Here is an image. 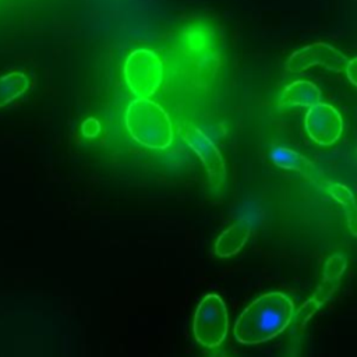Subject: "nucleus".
<instances>
[{"mask_svg": "<svg viewBox=\"0 0 357 357\" xmlns=\"http://www.w3.org/2000/svg\"><path fill=\"white\" fill-rule=\"evenodd\" d=\"M344 266H346V261L340 254L332 255L328 259V262L325 265V271H324L322 284L317 289L315 294L298 311V317H297L298 325L304 324L307 321V318L311 314H314L319 308V305L322 303H325L332 296V293L335 291V289L339 284V278L343 273Z\"/></svg>", "mask_w": 357, "mask_h": 357, "instance_id": "6e6552de", "label": "nucleus"}, {"mask_svg": "<svg viewBox=\"0 0 357 357\" xmlns=\"http://www.w3.org/2000/svg\"><path fill=\"white\" fill-rule=\"evenodd\" d=\"M328 191L342 205V208L346 213V220H347L350 233L353 236H356L357 213H356V202H354V197H353L351 191L343 184H329Z\"/></svg>", "mask_w": 357, "mask_h": 357, "instance_id": "ddd939ff", "label": "nucleus"}, {"mask_svg": "<svg viewBox=\"0 0 357 357\" xmlns=\"http://www.w3.org/2000/svg\"><path fill=\"white\" fill-rule=\"evenodd\" d=\"M294 314L293 301L280 291L255 298L234 324V337L243 344L264 343L283 332Z\"/></svg>", "mask_w": 357, "mask_h": 357, "instance_id": "f257e3e1", "label": "nucleus"}, {"mask_svg": "<svg viewBox=\"0 0 357 357\" xmlns=\"http://www.w3.org/2000/svg\"><path fill=\"white\" fill-rule=\"evenodd\" d=\"M29 88L28 77L21 71H13L0 77V107L11 103Z\"/></svg>", "mask_w": 357, "mask_h": 357, "instance_id": "f8f14e48", "label": "nucleus"}, {"mask_svg": "<svg viewBox=\"0 0 357 357\" xmlns=\"http://www.w3.org/2000/svg\"><path fill=\"white\" fill-rule=\"evenodd\" d=\"M356 59H351L350 61H347L346 67H344V73L347 79L351 82V85L356 86Z\"/></svg>", "mask_w": 357, "mask_h": 357, "instance_id": "2eb2a0df", "label": "nucleus"}, {"mask_svg": "<svg viewBox=\"0 0 357 357\" xmlns=\"http://www.w3.org/2000/svg\"><path fill=\"white\" fill-rule=\"evenodd\" d=\"M187 144L190 148L198 155L201 159L211 183V187L216 191L222 190L226 181V167L225 160L213 144L212 139H209L199 128L191 126L187 128V132L184 135Z\"/></svg>", "mask_w": 357, "mask_h": 357, "instance_id": "423d86ee", "label": "nucleus"}, {"mask_svg": "<svg viewBox=\"0 0 357 357\" xmlns=\"http://www.w3.org/2000/svg\"><path fill=\"white\" fill-rule=\"evenodd\" d=\"M271 159L276 166L286 170H294L307 177L308 180L318 181L321 177L319 169L304 155L298 153L294 149L286 146H275L271 151Z\"/></svg>", "mask_w": 357, "mask_h": 357, "instance_id": "1a4fd4ad", "label": "nucleus"}, {"mask_svg": "<svg viewBox=\"0 0 357 357\" xmlns=\"http://www.w3.org/2000/svg\"><path fill=\"white\" fill-rule=\"evenodd\" d=\"M315 64H321L328 70L340 73L344 71L347 59L342 52H339L333 46L324 42H315L294 52L289 57L286 68L291 73H300Z\"/></svg>", "mask_w": 357, "mask_h": 357, "instance_id": "0eeeda50", "label": "nucleus"}, {"mask_svg": "<svg viewBox=\"0 0 357 357\" xmlns=\"http://www.w3.org/2000/svg\"><path fill=\"white\" fill-rule=\"evenodd\" d=\"M126 127L138 144L151 149H165L173 141L169 114L149 98H138L128 105Z\"/></svg>", "mask_w": 357, "mask_h": 357, "instance_id": "f03ea898", "label": "nucleus"}, {"mask_svg": "<svg viewBox=\"0 0 357 357\" xmlns=\"http://www.w3.org/2000/svg\"><path fill=\"white\" fill-rule=\"evenodd\" d=\"M321 102V91L319 88L304 79L294 81L289 84L280 96V105H289V106H314Z\"/></svg>", "mask_w": 357, "mask_h": 357, "instance_id": "9b49d317", "label": "nucleus"}, {"mask_svg": "<svg viewBox=\"0 0 357 357\" xmlns=\"http://www.w3.org/2000/svg\"><path fill=\"white\" fill-rule=\"evenodd\" d=\"M162 63L148 49H137L128 54L124 63V78L134 95L149 98L162 82Z\"/></svg>", "mask_w": 357, "mask_h": 357, "instance_id": "20e7f679", "label": "nucleus"}, {"mask_svg": "<svg viewBox=\"0 0 357 357\" xmlns=\"http://www.w3.org/2000/svg\"><path fill=\"white\" fill-rule=\"evenodd\" d=\"M229 331V317L223 300L218 294H206L198 304L192 332L197 342L206 347H218L226 337Z\"/></svg>", "mask_w": 357, "mask_h": 357, "instance_id": "7ed1b4c3", "label": "nucleus"}, {"mask_svg": "<svg viewBox=\"0 0 357 357\" xmlns=\"http://www.w3.org/2000/svg\"><path fill=\"white\" fill-rule=\"evenodd\" d=\"M304 126L308 137L321 146L335 144L342 135L343 120L340 113L331 105L317 103L308 107Z\"/></svg>", "mask_w": 357, "mask_h": 357, "instance_id": "39448f33", "label": "nucleus"}, {"mask_svg": "<svg viewBox=\"0 0 357 357\" xmlns=\"http://www.w3.org/2000/svg\"><path fill=\"white\" fill-rule=\"evenodd\" d=\"M100 131V126H99V121L96 119H88L84 121L82 124V134L85 137H95L98 135V132Z\"/></svg>", "mask_w": 357, "mask_h": 357, "instance_id": "4468645a", "label": "nucleus"}, {"mask_svg": "<svg viewBox=\"0 0 357 357\" xmlns=\"http://www.w3.org/2000/svg\"><path fill=\"white\" fill-rule=\"evenodd\" d=\"M251 222L244 218L236 222L229 229H226L215 243V254L222 258H227L237 254L245 244L251 233Z\"/></svg>", "mask_w": 357, "mask_h": 357, "instance_id": "9d476101", "label": "nucleus"}]
</instances>
